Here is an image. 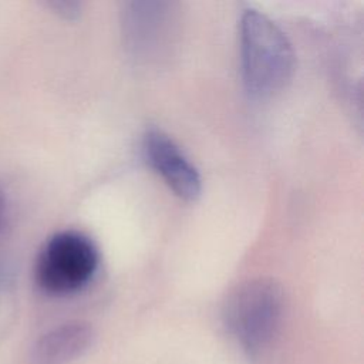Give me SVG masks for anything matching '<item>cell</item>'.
<instances>
[{"label":"cell","instance_id":"cell-1","mask_svg":"<svg viewBox=\"0 0 364 364\" xmlns=\"http://www.w3.org/2000/svg\"><path fill=\"white\" fill-rule=\"evenodd\" d=\"M239 57L243 87L255 100H267L284 90L296 67L287 36L255 9H246L240 16Z\"/></svg>","mask_w":364,"mask_h":364},{"label":"cell","instance_id":"cell-2","mask_svg":"<svg viewBox=\"0 0 364 364\" xmlns=\"http://www.w3.org/2000/svg\"><path fill=\"white\" fill-rule=\"evenodd\" d=\"M286 311L282 286L270 277H253L233 287L222 306L228 333L250 355L263 353L279 334Z\"/></svg>","mask_w":364,"mask_h":364},{"label":"cell","instance_id":"cell-3","mask_svg":"<svg viewBox=\"0 0 364 364\" xmlns=\"http://www.w3.org/2000/svg\"><path fill=\"white\" fill-rule=\"evenodd\" d=\"M98 250L84 233L64 230L53 235L40 250L34 276L50 294H70L85 287L98 267Z\"/></svg>","mask_w":364,"mask_h":364},{"label":"cell","instance_id":"cell-4","mask_svg":"<svg viewBox=\"0 0 364 364\" xmlns=\"http://www.w3.org/2000/svg\"><path fill=\"white\" fill-rule=\"evenodd\" d=\"M142 151L148 165L176 196L188 202L199 198L202 178L168 134L159 128L146 129L142 136Z\"/></svg>","mask_w":364,"mask_h":364},{"label":"cell","instance_id":"cell-5","mask_svg":"<svg viewBox=\"0 0 364 364\" xmlns=\"http://www.w3.org/2000/svg\"><path fill=\"white\" fill-rule=\"evenodd\" d=\"M172 4L158 1L125 3L121 11L127 47L138 58L161 51L168 40L172 21Z\"/></svg>","mask_w":364,"mask_h":364},{"label":"cell","instance_id":"cell-6","mask_svg":"<svg viewBox=\"0 0 364 364\" xmlns=\"http://www.w3.org/2000/svg\"><path fill=\"white\" fill-rule=\"evenodd\" d=\"M95 338L87 321L63 323L37 338L31 350L34 364H70L90 350Z\"/></svg>","mask_w":364,"mask_h":364},{"label":"cell","instance_id":"cell-7","mask_svg":"<svg viewBox=\"0 0 364 364\" xmlns=\"http://www.w3.org/2000/svg\"><path fill=\"white\" fill-rule=\"evenodd\" d=\"M47 6L54 10L58 16L67 20H74L80 16L81 11V3L78 1H70V0H53L47 1Z\"/></svg>","mask_w":364,"mask_h":364},{"label":"cell","instance_id":"cell-8","mask_svg":"<svg viewBox=\"0 0 364 364\" xmlns=\"http://www.w3.org/2000/svg\"><path fill=\"white\" fill-rule=\"evenodd\" d=\"M4 219H6V198H4V193L0 191V229L4 223Z\"/></svg>","mask_w":364,"mask_h":364}]
</instances>
